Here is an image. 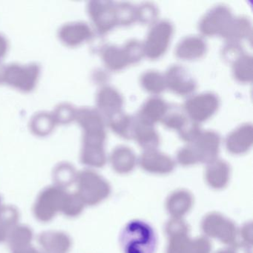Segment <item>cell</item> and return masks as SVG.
Instances as JSON below:
<instances>
[{"mask_svg": "<svg viewBox=\"0 0 253 253\" xmlns=\"http://www.w3.org/2000/svg\"><path fill=\"white\" fill-rule=\"evenodd\" d=\"M82 128L83 142L81 161L91 168H102L107 161L105 143L106 131L103 115L96 109H77L75 120Z\"/></svg>", "mask_w": 253, "mask_h": 253, "instance_id": "cell-1", "label": "cell"}, {"mask_svg": "<svg viewBox=\"0 0 253 253\" xmlns=\"http://www.w3.org/2000/svg\"><path fill=\"white\" fill-rule=\"evenodd\" d=\"M120 243L124 253H155L156 234L146 222L131 220L123 229Z\"/></svg>", "mask_w": 253, "mask_h": 253, "instance_id": "cell-2", "label": "cell"}, {"mask_svg": "<svg viewBox=\"0 0 253 253\" xmlns=\"http://www.w3.org/2000/svg\"><path fill=\"white\" fill-rule=\"evenodd\" d=\"M41 66L36 63H11L0 67V84H5L23 93L32 92L39 81Z\"/></svg>", "mask_w": 253, "mask_h": 253, "instance_id": "cell-3", "label": "cell"}, {"mask_svg": "<svg viewBox=\"0 0 253 253\" xmlns=\"http://www.w3.org/2000/svg\"><path fill=\"white\" fill-rule=\"evenodd\" d=\"M78 194L85 206H95L109 198L111 186L109 182L94 170L84 169L77 174Z\"/></svg>", "mask_w": 253, "mask_h": 253, "instance_id": "cell-4", "label": "cell"}, {"mask_svg": "<svg viewBox=\"0 0 253 253\" xmlns=\"http://www.w3.org/2000/svg\"><path fill=\"white\" fill-rule=\"evenodd\" d=\"M144 57L143 43L137 40H131L124 46L107 45L101 52L105 66L112 72H120L127 66L135 64Z\"/></svg>", "mask_w": 253, "mask_h": 253, "instance_id": "cell-5", "label": "cell"}, {"mask_svg": "<svg viewBox=\"0 0 253 253\" xmlns=\"http://www.w3.org/2000/svg\"><path fill=\"white\" fill-rule=\"evenodd\" d=\"M68 192L66 189L52 185L45 187L39 194L34 206V214L39 221H51L61 212Z\"/></svg>", "mask_w": 253, "mask_h": 253, "instance_id": "cell-6", "label": "cell"}, {"mask_svg": "<svg viewBox=\"0 0 253 253\" xmlns=\"http://www.w3.org/2000/svg\"><path fill=\"white\" fill-rule=\"evenodd\" d=\"M173 33L174 28L168 20H161L152 25L143 42L145 57L152 60L162 57L169 47Z\"/></svg>", "mask_w": 253, "mask_h": 253, "instance_id": "cell-7", "label": "cell"}, {"mask_svg": "<svg viewBox=\"0 0 253 253\" xmlns=\"http://www.w3.org/2000/svg\"><path fill=\"white\" fill-rule=\"evenodd\" d=\"M201 229L207 238L230 246L236 242L238 229L233 221L218 212H210L203 218Z\"/></svg>", "mask_w": 253, "mask_h": 253, "instance_id": "cell-8", "label": "cell"}, {"mask_svg": "<svg viewBox=\"0 0 253 253\" xmlns=\"http://www.w3.org/2000/svg\"><path fill=\"white\" fill-rule=\"evenodd\" d=\"M220 100L214 93L204 92L191 96L184 103L185 114L199 124L208 121L218 110Z\"/></svg>", "mask_w": 253, "mask_h": 253, "instance_id": "cell-9", "label": "cell"}, {"mask_svg": "<svg viewBox=\"0 0 253 253\" xmlns=\"http://www.w3.org/2000/svg\"><path fill=\"white\" fill-rule=\"evenodd\" d=\"M87 12L94 29L100 35H106L118 26L116 3L110 1H91Z\"/></svg>", "mask_w": 253, "mask_h": 253, "instance_id": "cell-10", "label": "cell"}, {"mask_svg": "<svg viewBox=\"0 0 253 253\" xmlns=\"http://www.w3.org/2000/svg\"><path fill=\"white\" fill-rule=\"evenodd\" d=\"M232 11L226 5L210 8L199 23V31L207 37H223L233 19Z\"/></svg>", "mask_w": 253, "mask_h": 253, "instance_id": "cell-11", "label": "cell"}, {"mask_svg": "<svg viewBox=\"0 0 253 253\" xmlns=\"http://www.w3.org/2000/svg\"><path fill=\"white\" fill-rule=\"evenodd\" d=\"M198 157L199 163L210 164L217 159L220 151V137L211 130H201L196 138L189 143Z\"/></svg>", "mask_w": 253, "mask_h": 253, "instance_id": "cell-12", "label": "cell"}, {"mask_svg": "<svg viewBox=\"0 0 253 253\" xmlns=\"http://www.w3.org/2000/svg\"><path fill=\"white\" fill-rule=\"evenodd\" d=\"M164 78L167 88L177 95H190L196 89L197 84L193 77L180 65L170 66Z\"/></svg>", "mask_w": 253, "mask_h": 253, "instance_id": "cell-13", "label": "cell"}, {"mask_svg": "<svg viewBox=\"0 0 253 253\" xmlns=\"http://www.w3.org/2000/svg\"><path fill=\"white\" fill-rule=\"evenodd\" d=\"M138 162L144 171L152 174H169L175 167V162L172 158L158 149L144 151L140 155Z\"/></svg>", "mask_w": 253, "mask_h": 253, "instance_id": "cell-14", "label": "cell"}, {"mask_svg": "<svg viewBox=\"0 0 253 253\" xmlns=\"http://www.w3.org/2000/svg\"><path fill=\"white\" fill-rule=\"evenodd\" d=\"M57 36L63 45L75 48L91 40L93 32L87 23L73 22L63 25L59 29Z\"/></svg>", "mask_w": 253, "mask_h": 253, "instance_id": "cell-15", "label": "cell"}, {"mask_svg": "<svg viewBox=\"0 0 253 253\" xmlns=\"http://www.w3.org/2000/svg\"><path fill=\"white\" fill-rule=\"evenodd\" d=\"M253 143V128L251 124H243L231 131L225 140V146L229 153L235 155L247 153Z\"/></svg>", "mask_w": 253, "mask_h": 253, "instance_id": "cell-16", "label": "cell"}, {"mask_svg": "<svg viewBox=\"0 0 253 253\" xmlns=\"http://www.w3.org/2000/svg\"><path fill=\"white\" fill-rule=\"evenodd\" d=\"M97 110L103 118H111L123 112L124 98L121 93L112 86H103L96 96Z\"/></svg>", "mask_w": 253, "mask_h": 253, "instance_id": "cell-17", "label": "cell"}, {"mask_svg": "<svg viewBox=\"0 0 253 253\" xmlns=\"http://www.w3.org/2000/svg\"><path fill=\"white\" fill-rule=\"evenodd\" d=\"M207 51L205 40L200 36L192 35L183 38L177 43L175 55L177 58L185 61H192L202 58Z\"/></svg>", "mask_w": 253, "mask_h": 253, "instance_id": "cell-18", "label": "cell"}, {"mask_svg": "<svg viewBox=\"0 0 253 253\" xmlns=\"http://www.w3.org/2000/svg\"><path fill=\"white\" fill-rule=\"evenodd\" d=\"M38 242L43 253H68L72 247L69 235L60 231L42 232L38 236Z\"/></svg>", "mask_w": 253, "mask_h": 253, "instance_id": "cell-19", "label": "cell"}, {"mask_svg": "<svg viewBox=\"0 0 253 253\" xmlns=\"http://www.w3.org/2000/svg\"><path fill=\"white\" fill-rule=\"evenodd\" d=\"M132 139H134L144 151L157 149L160 144V136L155 125L142 121L136 117L133 127Z\"/></svg>", "mask_w": 253, "mask_h": 253, "instance_id": "cell-20", "label": "cell"}, {"mask_svg": "<svg viewBox=\"0 0 253 253\" xmlns=\"http://www.w3.org/2000/svg\"><path fill=\"white\" fill-rule=\"evenodd\" d=\"M230 178V167L223 160L217 159L207 164L205 179L207 184L214 189H222L227 186Z\"/></svg>", "mask_w": 253, "mask_h": 253, "instance_id": "cell-21", "label": "cell"}, {"mask_svg": "<svg viewBox=\"0 0 253 253\" xmlns=\"http://www.w3.org/2000/svg\"><path fill=\"white\" fill-rule=\"evenodd\" d=\"M193 205V196L186 189H177L171 192L166 202V208L171 217L183 218Z\"/></svg>", "mask_w": 253, "mask_h": 253, "instance_id": "cell-22", "label": "cell"}, {"mask_svg": "<svg viewBox=\"0 0 253 253\" xmlns=\"http://www.w3.org/2000/svg\"><path fill=\"white\" fill-rule=\"evenodd\" d=\"M112 169L118 174H125L131 172L137 163L135 153L131 148L118 146L114 149L110 155Z\"/></svg>", "mask_w": 253, "mask_h": 253, "instance_id": "cell-23", "label": "cell"}, {"mask_svg": "<svg viewBox=\"0 0 253 253\" xmlns=\"http://www.w3.org/2000/svg\"><path fill=\"white\" fill-rule=\"evenodd\" d=\"M168 111L167 102L161 97L154 96L143 103L137 117L145 122L155 125L164 119Z\"/></svg>", "mask_w": 253, "mask_h": 253, "instance_id": "cell-24", "label": "cell"}, {"mask_svg": "<svg viewBox=\"0 0 253 253\" xmlns=\"http://www.w3.org/2000/svg\"><path fill=\"white\" fill-rule=\"evenodd\" d=\"M253 27L250 20L247 17H233L227 30L222 38L226 42L240 43L244 40L252 38Z\"/></svg>", "mask_w": 253, "mask_h": 253, "instance_id": "cell-25", "label": "cell"}, {"mask_svg": "<svg viewBox=\"0 0 253 253\" xmlns=\"http://www.w3.org/2000/svg\"><path fill=\"white\" fill-rule=\"evenodd\" d=\"M107 120L109 126L117 135L127 140L132 139L134 118L122 112Z\"/></svg>", "mask_w": 253, "mask_h": 253, "instance_id": "cell-26", "label": "cell"}, {"mask_svg": "<svg viewBox=\"0 0 253 253\" xmlns=\"http://www.w3.org/2000/svg\"><path fill=\"white\" fill-rule=\"evenodd\" d=\"M232 63L235 79L241 84H250L253 81V57L244 52Z\"/></svg>", "mask_w": 253, "mask_h": 253, "instance_id": "cell-27", "label": "cell"}, {"mask_svg": "<svg viewBox=\"0 0 253 253\" xmlns=\"http://www.w3.org/2000/svg\"><path fill=\"white\" fill-rule=\"evenodd\" d=\"M57 124L52 114L49 112H39L32 117L30 121V130L38 137L49 135L55 128Z\"/></svg>", "mask_w": 253, "mask_h": 253, "instance_id": "cell-28", "label": "cell"}, {"mask_svg": "<svg viewBox=\"0 0 253 253\" xmlns=\"http://www.w3.org/2000/svg\"><path fill=\"white\" fill-rule=\"evenodd\" d=\"M18 210L12 206H2L0 209V243L8 239L11 231L17 225Z\"/></svg>", "mask_w": 253, "mask_h": 253, "instance_id": "cell-29", "label": "cell"}, {"mask_svg": "<svg viewBox=\"0 0 253 253\" xmlns=\"http://www.w3.org/2000/svg\"><path fill=\"white\" fill-rule=\"evenodd\" d=\"M142 88L154 95H158L167 88L164 75L158 71L150 70L144 72L140 77Z\"/></svg>", "mask_w": 253, "mask_h": 253, "instance_id": "cell-30", "label": "cell"}, {"mask_svg": "<svg viewBox=\"0 0 253 253\" xmlns=\"http://www.w3.org/2000/svg\"><path fill=\"white\" fill-rule=\"evenodd\" d=\"M77 174L78 173L72 164L66 162L60 163L53 171L54 185L66 189L75 183Z\"/></svg>", "mask_w": 253, "mask_h": 253, "instance_id": "cell-31", "label": "cell"}, {"mask_svg": "<svg viewBox=\"0 0 253 253\" xmlns=\"http://www.w3.org/2000/svg\"><path fill=\"white\" fill-rule=\"evenodd\" d=\"M33 236V231L29 226L17 225L10 232L7 240L11 250L32 244Z\"/></svg>", "mask_w": 253, "mask_h": 253, "instance_id": "cell-32", "label": "cell"}, {"mask_svg": "<svg viewBox=\"0 0 253 253\" xmlns=\"http://www.w3.org/2000/svg\"><path fill=\"white\" fill-rule=\"evenodd\" d=\"M161 121L167 128L175 130L179 134L186 128L191 120L183 112H178V111H173V112L168 111L167 115Z\"/></svg>", "mask_w": 253, "mask_h": 253, "instance_id": "cell-33", "label": "cell"}, {"mask_svg": "<svg viewBox=\"0 0 253 253\" xmlns=\"http://www.w3.org/2000/svg\"><path fill=\"white\" fill-rule=\"evenodd\" d=\"M85 207V204L77 192L76 193L68 192L61 212L66 217H78L83 212Z\"/></svg>", "mask_w": 253, "mask_h": 253, "instance_id": "cell-34", "label": "cell"}, {"mask_svg": "<svg viewBox=\"0 0 253 253\" xmlns=\"http://www.w3.org/2000/svg\"><path fill=\"white\" fill-rule=\"evenodd\" d=\"M158 8L154 4L146 2L136 7L137 22L145 25H154L158 17Z\"/></svg>", "mask_w": 253, "mask_h": 253, "instance_id": "cell-35", "label": "cell"}, {"mask_svg": "<svg viewBox=\"0 0 253 253\" xmlns=\"http://www.w3.org/2000/svg\"><path fill=\"white\" fill-rule=\"evenodd\" d=\"M118 26H129L137 22L136 7L128 2L116 3Z\"/></svg>", "mask_w": 253, "mask_h": 253, "instance_id": "cell-36", "label": "cell"}, {"mask_svg": "<svg viewBox=\"0 0 253 253\" xmlns=\"http://www.w3.org/2000/svg\"><path fill=\"white\" fill-rule=\"evenodd\" d=\"M76 110L75 108L69 103H62L57 106L51 114L54 117L57 125V124L66 125L75 121Z\"/></svg>", "mask_w": 253, "mask_h": 253, "instance_id": "cell-37", "label": "cell"}, {"mask_svg": "<svg viewBox=\"0 0 253 253\" xmlns=\"http://www.w3.org/2000/svg\"><path fill=\"white\" fill-rule=\"evenodd\" d=\"M169 243L167 253H186L189 242V233L177 234L168 237Z\"/></svg>", "mask_w": 253, "mask_h": 253, "instance_id": "cell-38", "label": "cell"}, {"mask_svg": "<svg viewBox=\"0 0 253 253\" xmlns=\"http://www.w3.org/2000/svg\"><path fill=\"white\" fill-rule=\"evenodd\" d=\"M211 244L207 237L201 236L189 239L186 253H211Z\"/></svg>", "mask_w": 253, "mask_h": 253, "instance_id": "cell-39", "label": "cell"}, {"mask_svg": "<svg viewBox=\"0 0 253 253\" xmlns=\"http://www.w3.org/2000/svg\"><path fill=\"white\" fill-rule=\"evenodd\" d=\"M176 159L177 163L183 167H189L199 163L198 157L191 145H188L179 149Z\"/></svg>", "mask_w": 253, "mask_h": 253, "instance_id": "cell-40", "label": "cell"}, {"mask_svg": "<svg viewBox=\"0 0 253 253\" xmlns=\"http://www.w3.org/2000/svg\"><path fill=\"white\" fill-rule=\"evenodd\" d=\"M165 232L168 237L177 234L189 233V225L183 218L171 217L166 224Z\"/></svg>", "mask_w": 253, "mask_h": 253, "instance_id": "cell-41", "label": "cell"}, {"mask_svg": "<svg viewBox=\"0 0 253 253\" xmlns=\"http://www.w3.org/2000/svg\"><path fill=\"white\" fill-rule=\"evenodd\" d=\"M244 53L242 46L238 42H227V44L225 45L223 49V57L225 60L230 63L235 61Z\"/></svg>", "mask_w": 253, "mask_h": 253, "instance_id": "cell-42", "label": "cell"}, {"mask_svg": "<svg viewBox=\"0 0 253 253\" xmlns=\"http://www.w3.org/2000/svg\"><path fill=\"white\" fill-rule=\"evenodd\" d=\"M238 234L241 235L242 238V242L252 246L253 242V224L251 222L246 223L241 228V231H238Z\"/></svg>", "mask_w": 253, "mask_h": 253, "instance_id": "cell-43", "label": "cell"}, {"mask_svg": "<svg viewBox=\"0 0 253 253\" xmlns=\"http://www.w3.org/2000/svg\"><path fill=\"white\" fill-rule=\"evenodd\" d=\"M11 253H43L39 251L38 249L32 245L23 246V247H17V248L11 249Z\"/></svg>", "mask_w": 253, "mask_h": 253, "instance_id": "cell-44", "label": "cell"}, {"mask_svg": "<svg viewBox=\"0 0 253 253\" xmlns=\"http://www.w3.org/2000/svg\"><path fill=\"white\" fill-rule=\"evenodd\" d=\"M9 48L8 40L2 34H0V60H2L6 56Z\"/></svg>", "mask_w": 253, "mask_h": 253, "instance_id": "cell-45", "label": "cell"}, {"mask_svg": "<svg viewBox=\"0 0 253 253\" xmlns=\"http://www.w3.org/2000/svg\"><path fill=\"white\" fill-rule=\"evenodd\" d=\"M215 253H235L234 250H232V247L229 246L228 248L223 249V250H219V251L216 252Z\"/></svg>", "mask_w": 253, "mask_h": 253, "instance_id": "cell-46", "label": "cell"}, {"mask_svg": "<svg viewBox=\"0 0 253 253\" xmlns=\"http://www.w3.org/2000/svg\"><path fill=\"white\" fill-rule=\"evenodd\" d=\"M2 206L3 205L2 204V198L0 196V209L2 208Z\"/></svg>", "mask_w": 253, "mask_h": 253, "instance_id": "cell-47", "label": "cell"}]
</instances>
